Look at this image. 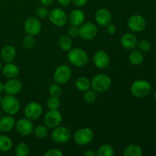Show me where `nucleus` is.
Wrapping results in <instances>:
<instances>
[{
    "label": "nucleus",
    "mask_w": 156,
    "mask_h": 156,
    "mask_svg": "<svg viewBox=\"0 0 156 156\" xmlns=\"http://www.w3.org/2000/svg\"><path fill=\"white\" fill-rule=\"evenodd\" d=\"M67 57L70 63L76 67L85 66L88 61V56L86 52L78 47L70 49Z\"/></svg>",
    "instance_id": "1"
},
{
    "label": "nucleus",
    "mask_w": 156,
    "mask_h": 156,
    "mask_svg": "<svg viewBox=\"0 0 156 156\" xmlns=\"http://www.w3.org/2000/svg\"><path fill=\"white\" fill-rule=\"evenodd\" d=\"M16 56V49L12 45H6L1 51V57L4 62H11Z\"/></svg>",
    "instance_id": "22"
},
{
    "label": "nucleus",
    "mask_w": 156,
    "mask_h": 156,
    "mask_svg": "<svg viewBox=\"0 0 156 156\" xmlns=\"http://www.w3.org/2000/svg\"><path fill=\"white\" fill-rule=\"evenodd\" d=\"M68 34L69 35V37H76L79 36V28L76 26H73L69 28L68 30Z\"/></svg>",
    "instance_id": "38"
},
{
    "label": "nucleus",
    "mask_w": 156,
    "mask_h": 156,
    "mask_svg": "<svg viewBox=\"0 0 156 156\" xmlns=\"http://www.w3.org/2000/svg\"><path fill=\"white\" fill-rule=\"evenodd\" d=\"M72 2H73L76 6L82 7V6H84L85 4H86L88 0H72Z\"/></svg>",
    "instance_id": "40"
},
{
    "label": "nucleus",
    "mask_w": 156,
    "mask_h": 156,
    "mask_svg": "<svg viewBox=\"0 0 156 156\" xmlns=\"http://www.w3.org/2000/svg\"><path fill=\"white\" fill-rule=\"evenodd\" d=\"M59 3L63 6H67L71 3L72 0H58Z\"/></svg>",
    "instance_id": "43"
},
{
    "label": "nucleus",
    "mask_w": 156,
    "mask_h": 156,
    "mask_svg": "<svg viewBox=\"0 0 156 156\" xmlns=\"http://www.w3.org/2000/svg\"><path fill=\"white\" fill-rule=\"evenodd\" d=\"M2 98L1 94H0V104H1V102H2Z\"/></svg>",
    "instance_id": "46"
},
{
    "label": "nucleus",
    "mask_w": 156,
    "mask_h": 156,
    "mask_svg": "<svg viewBox=\"0 0 156 156\" xmlns=\"http://www.w3.org/2000/svg\"><path fill=\"white\" fill-rule=\"evenodd\" d=\"M15 127L17 132L24 136L30 135L34 129L31 120L27 118H21L18 120L15 123Z\"/></svg>",
    "instance_id": "14"
},
{
    "label": "nucleus",
    "mask_w": 156,
    "mask_h": 156,
    "mask_svg": "<svg viewBox=\"0 0 156 156\" xmlns=\"http://www.w3.org/2000/svg\"><path fill=\"white\" fill-rule=\"evenodd\" d=\"M24 113L26 118L32 121V120H37L41 117L43 113V108L37 102L32 101L26 105Z\"/></svg>",
    "instance_id": "10"
},
{
    "label": "nucleus",
    "mask_w": 156,
    "mask_h": 156,
    "mask_svg": "<svg viewBox=\"0 0 156 156\" xmlns=\"http://www.w3.org/2000/svg\"><path fill=\"white\" fill-rule=\"evenodd\" d=\"M120 43L123 48L126 50H133L137 47L138 40L133 33H126L122 36Z\"/></svg>",
    "instance_id": "19"
},
{
    "label": "nucleus",
    "mask_w": 156,
    "mask_h": 156,
    "mask_svg": "<svg viewBox=\"0 0 156 156\" xmlns=\"http://www.w3.org/2000/svg\"><path fill=\"white\" fill-rule=\"evenodd\" d=\"M22 88V82L19 79H16V78L10 79L4 85L5 92L7 94H11V95L18 94V93L21 92Z\"/></svg>",
    "instance_id": "16"
},
{
    "label": "nucleus",
    "mask_w": 156,
    "mask_h": 156,
    "mask_svg": "<svg viewBox=\"0 0 156 156\" xmlns=\"http://www.w3.org/2000/svg\"><path fill=\"white\" fill-rule=\"evenodd\" d=\"M1 116H2V113H1V111H0V117H1Z\"/></svg>",
    "instance_id": "48"
},
{
    "label": "nucleus",
    "mask_w": 156,
    "mask_h": 156,
    "mask_svg": "<svg viewBox=\"0 0 156 156\" xmlns=\"http://www.w3.org/2000/svg\"><path fill=\"white\" fill-rule=\"evenodd\" d=\"M106 31L107 33L109 34L110 35H114L115 34L116 32H117V28H116V26L112 24H108L106 25Z\"/></svg>",
    "instance_id": "39"
},
{
    "label": "nucleus",
    "mask_w": 156,
    "mask_h": 156,
    "mask_svg": "<svg viewBox=\"0 0 156 156\" xmlns=\"http://www.w3.org/2000/svg\"><path fill=\"white\" fill-rule=\"evenodd\" d=\"M98 156H113L114 155V149L109 144H104L98 148L97 152Z\"/></svg>",
    "instance_id": "28"
},
{
    "label": "nucleus",
    "mask_w": 156,
    "mask_h": 156,
    "mask_svg": "<svg viewBox=\"0 0 156 156\" xmlns=\"http://www.w3.org/2000/svg\"><path fill=\"white\" fill-rule=\"evenodd\" d=\"M40 2H41V3L43 5L48 6V5H50L53 3V0H40Z\"/></svg>",
    "instance_id": "41"
},
{
    "label": "nucleus",
    "mask_w": 156,
    "mask_h": 156,
    "mask_svg": "<svg viewBox=\"0 0 156 156\" xmlns=\"http://www.w3.org/2000/svg\"><path fill=\"white\" fill-rule=\"evenodd\" d=\"M24 27L27 34L37 36L41 33L42 25H41V21L37 18L30 17V18H27L26 21H24Z\"/></svg>",
    "instance_id": "11"
},
{
    "label": "nucleus",
    "mask_w": 156,
    "mask_h": 156,
    "mask_svg": "<svg viewBox=\"0 0 156 156\" xmlns=\"http://www.w3.org/2000/svg\"><path fill=\"white\" fill-rule=\"evenodd\" d=\"M129 60L131 64L134 66H139L143 62V55L141 51L132 50L129 55Z\"/></svg>",
    "instance_id": "26"
},
{
    "label": "nucleus",
    "mask_w": 156,
    "mask_h": 156,
    "mask_svg": "<svg viewBox=\"0 0 156 156\" xmlns=\"http://www.w3.org/2000/svg\"><path fill=\"white\" fill-rule=\"evenodd\" d=\"M15 153L17 156H27L30 153L29 146L25 143H20L16 146Z\"/></svg>",
    "instance_id": "29"
},
{
    "label": "nucleus",
    "mask_w": 156,
    "mask_h": 156,
    "mask_svg": "<svg viewBox=\"0 0 156 156\" xmlns=\"http://www.w3.org/2000/svg\"><path fill=\"white\" fill-rule=\"evenodd\" d=\"M127 26L133 32H141L144 30L146 27V19L142 15H132L128 19Z\"/></svg>",
    "instance_id": "13"
},
{
    "label": "nucleus",
    "mask_w": 156,
    "mask_h": 156,
    "mask_svg": "<svg viewBox=\"0 0 156 156\" xmlns=\"http://www.w3.org/2000/svg\"><path fill=\"white\" fill-rule=\"evenodd\" d=\"M137 47H139L140 50L141 52H149L151 50V44L146 40H142L141 41L138 43Z\"/></svg>",
    "instance_id": "36"
},
{
    "label": "nucleus",
    "mask_w": 156,
    "mask_h": 156,
    "mask_svg": "<svg viewBox=\"0 0 156 156\" xmlns=\"http://www.w3.org/2000/svg\"><path fill=\"white\" fill-rule=\"evenodd\" d=\"M35 38L34 36H32V35H27V37H24V39L23 40V47H24L25 49H31L33 48L34 46L35 45Z\"/></svg>",
    "instance_id": "34"
},
{
    "label": "nucleus",
    "mask_w": 156,
    "mask_h": 156,
    "mask_svg": "<svg viewBox=\"0 0 156 156\" xmlns=\"http://www.w3.org/2000/svg\"><path fill=\"white\" fill-rule=\"evenodd\" d=\"M62 155H63V153L59 149H55V148L48 149L44 154V156H62Z\"/></svg>",
    "instance_id": "37"
},
{
    "label": "nucleus",
    "mask_w": 156,
    "mask_h": 156,
    "mask_svg": "<svg viewBox=\"0 0 156 156\" xmlns=\"http://www.w3.org/2000/svg\"><path fill=\"white\" fill-rule=\"evenodd\" d=\"M33 133L38 139H44L48 135V129L46 126L39 125L34 129Z\"/></svg>",
    "instance_id": "30"
},
{
    "label": "nucleus",
    "mask_w": 156,
    "mask_h": 156,
    "mask_svg": "<svg viewBox=\"0 0 156 156\" xmlns=\"http://www.w3.org/2000/svg\"><path fill=\"white\" fill-rule=\"evenodd\" d=\"M47 105L50 110H58L60 106V100L59 98L51 97L47 99Z\"/></svg>",
    "instance_id": "33"
},
{
    "label": "nucleus",
    "mask_w": 156,
    "mask_h": 156,
    "mask_svg": "<svg viewBox=\"0 0 156 156\" xmlns=\"http://www.w3.org/2000/svg\"><path fill=\"white\" fill-rule=\"evenodd\" d=\"M4 91V84L2 82H0V93Z\"/></svg>",
    "instance_id": "44"
},
{
    "label": "nucleus",
    "mask_w": 156,
    "mask_h": 156,
    "mask_svg": "<svg viewBox=\"0 0 156 156\" xmlns=\"http://www.w3.org/2000/svg\"><path fill=\"white\" fill-rule=\"evenodd\" d=\"M74 142L80 146H85L89 144L94 139V133L89 128H81L74 134Z\"/></svg>",
    "instance_id": "5"
},
{
    "label": "nucleus",
    "mask_w": 156,
    "mask_h": 156,
    "mask_svg": "<svg viewBox=\"0 0 156 156\" xmlns=\"http://www.w3.org/2000/svg\"><path fill=\"white\" fill-rule=\"evenodd\" d=\"M111 79L106 74H98L91 81V87L96 92H105L111 86Z\"/></svg>",
    "instance_id": "3"
},
{
    "label": "nucleus",
    "mask_w": 156,
    "mask_h": 156,
    "mask_svg": "<svg viewBox=\"0 0 156 156\" xmlns=\"http://www.w3.org/2000/svg\"><path fill=\"white\" fill-rule=\"evenodd\" d=\"M59 46L63 51H69L73 47V41L69 36L62 35L59 39Z\"/></svg>",
    "instance_id": "27"
},
{
    "label": "nucleus",
    "mask_w": 156,
    "mask_h": 156,
    "mask_svg": "<svg viewBox=\"0 0 156 156\" xmlns=\"http://www.w3.org/2000/svg\"><path fill=\"white\" fill-rule=\"evenodd\" d=\"M62 116L58 110H50L44 116V123L47 127L54 129L61 124Z\"/></svg>",
    "instance_id": "8"
},
{
    "label": "nucleus",
    "mask_w": 156,
    "mask_h": 156,
    "mask_svg": "<svg viewBox=\"0 0 156 156\" xmlns=\"http://www.w3.org/2000/svg\"><path fill=\"white\" fill-rule=\"evenodd\" d=\"M49 94L51 97L59 98L61 94H62V89H61V87L59 86V84H51L49 87Z\"/></svg>",
    "instance_id": "32"
},
{
    "label": "nucleus",
    "mask_w": 156,
    "mask_h": 156,
    "mask_svg": "<svg viewBox=\"0 0 156 156\" xmlns=\"http://www.w3.org/2000/svg\"><path fill=\"white\" fill-rule=\"evenodd\" d=\"M98 95L97 92L94 90H90L85 91L84 94V100L87 104H93L97 101Z\"/></svg>",
    "instance_id": "31"
},
{
    "label": "nucleus",
    "mask_w": 156,
    "mask_h": 156,
    "mask_svg": "<svg viewBox=\"0 0 156 156\" xmlns=\"http://www.w3.org/2000/svg\"><path fill=\"white\" fill-rule=\"evenodd\" d=\"M13 143L12 140L5 135H0V152H8L11 150Z\"/></svg>",
    "instance_id": "25"
},
{
    "label": "nucleus",
    "mask_w": 156,
    "mask_h": 156,
    "mask_svg": "<svg viewBox=\"0 0 156 156\" xmlns=\"http://www.w3.org/2000/svg\"><path fill=\"white\" fill-rule=\"evenodd\" d=\"M96 155V152L93 150H87L83 153V155L85 156H95Z\"/></svg>",
    "instance_id": "42"
},
{
    "label": "nucleus",
    "mask_w": 156,
    "mask_h": 156,
    "mask_svg": "<svg viewBox=\"0 0 156 156\" xmlns=\"http://www.w3.org/2000/svg\"><path fill=\"white\" fill-rule=\"evenodd\" d=\"M2 72L3 76L9 79L17 78L20 74L19 67L12 62H7V64L2 69Z\"/></svg>",
    "instance_id": "21"
},
{
    "label": "nucleus",
    "mask_w": 156,
    "mask_h": 156,
    "mask_svg": "<svg viewBox=\"0 0 156 156\" xmlns=\"http://www.w3.org/2000/svg\"><path fill=\"white\" fill-rule=\"evenodd\" d=\"M85 20V15L81 9H74L69 13L68 16V21L69 24L73 26L82 25Z\"/></svg>",
    "instance_id": "18"
},
{
    "label": "nucleus",
    "mask_w": 156,
    "mask_h": 156,
    "mask_svg": "<svg viewBox=\"0 0 156 156\" xmlns=\"http://www.w3.org/2000/svg\"><path fill=\"white\" fill-rule=\"evenodd\" d=\"M49 19L50 22L56 27H63L68 21V16L64 10L56 8L49 12Z\"/></svg>",
    "instance_id": "7"
},
{
    "label": "nucleus",
    "mask_w": 156,
    "mask_h": 156,
    "mask_svg": "<svg viewBox=\"0 0 156 156\" xmlns=\"http://www.w3.org/2000/svg\"><path fill=\"white\" fill-rule=\"evenodd\" d=\"M2 63L1 62H0V72L2 71Z\"/></svg>",
    "instance_id": "45"
},
{
    "label": "nucleus",
    "mask_w": 156,
    "mask_h": 156,
    "mask_svg": "<svg viewBox=\"0 0 156 156\" xmlns=\"http://www.w3.org/2000/svg\"><path fill=\"white\" fill-rule=\"evenodd\" d=\"M72 76V71L69 66L61 65L56 68L53 74V80L59 85H63L69 81Z\"/></svg>",
    "instance_id": "6"
},
{
    "label": "nucleus",
    "mask_w": 156,
    "mask_h": 156,
    "mask_svg": "<svg viewBox=\"0 0 156 156\" xmlns=\"http://www.w3.org/2000/svg\"><path fill=\"white\" fill-rule=\"evenodd\" d=\"M35 15L38 18H47L49 15V11L48 9L46 7H44V6H41V7L37 8V10L35 11Z\"/></svg>",
    "instance_id": "35"
},
{
    "label": "nucleus",
    "mask_w": 156,
    "mask_h": 156,
    "mask_svg": "<svg viewBox=\"0 0 156 156\" xmlns=\"http://www.w3.org/2000/svg\"><path fill=\"white\" fill-rule=\"evenodd\" d=\"M15 120L12 115L0 117V132L9 133L15 126Z\"/></svg>",
    "instance_id": "20"
},
{
    "label": "nucleus",
    "mask_w": 156,
    "mask_h": 156,
    "mask_svg": "<svg viewBox=\"0 0 156 156\" xmlns=\"http://www.w3.org/2000/svg\"><path fill=\"white\" fill-rule=\"evenodd\" d=\"M2 109L3 110L5 114L8 115H15L19 111L21 105H20L19 100L15 97V95L7 94L2 98L1 102Z\"/></svg>",
    "instance_id": "2"
},
{
    "label": "nucleus",
    "mask_w": 156,
    "mask_h": 156,
    "mask_svg": "<svg viewBox=\"0 0 156 156\" xmlns=\"http://www.w3.org/2000/svg\"><path fill=\"white\" fill-rule=\"evenodd\" d=\"M93 62L97 68L105 69L110 64L109 55L104 50H98L93 56Z\"/></svg>",
    "instance_id": "15"
},
{
    "label": "nucleus",
    "mask_w": 156,
    "mask_h": 156,
    "mask_svg": "<svg viewBox=\"0 0 156 156\" xmlns=\"http://www.w3.org/2000/svg\"><path fill=\"white\" fill-rule=\"evenodd\" d=\"M51 137L57 143H65L71 138V132L66 126H57L54 128L51 133Z\"/></svg>",
    "instance_id": "12"
},
{
    "label": "nucleus",
    "mask_w": 156,
    "mask_h": 156,
    "mask_svg": "<svg viewBox=\"0 0 156 156\" xmlns=\"http://www.w3.org/2000/svg\"><path fill=\"white\" fill-rule=\"evenodd\" d=\"M98 34V27L92 22L83 23L79 28V37L85 41L94 39Z\"/></svg>",
    "instance_id": "9"
},
{
    "label": "nucleus",
    "mask_w": 156,
    "mask_h": 156,
    "mask_svg": "<svg viewBox=\"0 0 156 156\" xmlns=\"http://www.w3.org/2000/svg\"><path fill=\"white\" fill-rule=\"evenodd\" d=\"M94 18H95L96 22L99 25L106 26L107 24L111 23V20H112V15H111V12L108 9L101 8L96 12Z\"/></svg>",
    "instance_id": "17"
},
{
    "label": "nucleus",
    "mask_w": 156,
    "mask_h": 156,
    "mask_svg": "<svg viewBox=\"0 0 156 156\" xmlns=\"http://www.w3.org/2000/svg\"><path fill=\"white\" fill-rule=\"evenodd\" d=\"M76 88L80 91H86L91 88V81L85 76H80L75 82Z\"/></svg>",
    "instance_id": "24"
},
{
    "label": "nucleus",
    "mask_w": 156,
    "mask_h": 156,
    "mask_svg": "<svg viewBox=\"0 0 156 156\" xmlns=\"http://www.w3.org/2000/svg\"><path fill=\"white\" fill-rule=\"evenodd\" d=\"M154 98H155V100L156 101V91H155V94H154Z\"/></svg>",
    "instance_id": "47"
},
{
    "label": "nucleus",
    "mask_w": 156,
    "mask_h": 156,
    "mask_svg": "<svg viewBox=\"0 0 156 156\" xmlns=\"http://www.w3.org/2000/svg\"><path fill=\"white\" fill-rule=\"evenodd\" d=\"M152 90V86L149 82L143 79H139L132 83L130 91L133 95L138 98L146 97Z\"/></svg>",
    "instance_id": "4"
},
{
    "label": "nucleus",
    "mask_w": 156,
    "mask_h": 156,
    "mask_svg": "<svg viewBox=\"0 0 156 156\" xmlns=\"http://www.w3.org/2000/svg\"><path fill=\"white\" fill-rule=\"evenodd\" d=\"M143 155V149L137 144H130L125 148L123 151L124 156H141Z\"/></svg>",
    "instance_id": "23"
}]
</instances>
